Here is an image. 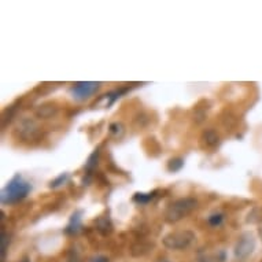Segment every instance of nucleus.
Returning a JSON list of instances; mask_svg holds the SVG:
<instances>
[{
  "label": "nucleus",
  "instance_id": "1",
  "mask_svg": "<svg viewBox=\"0 0 262 262\" xmlns=\"http://www.w3.org/2000/svg\"><path fill=\"white\" fill-rule=\"evenodd\" d=\"M30 189H32V185L22 176L15 174L2 191L0 201L3 205H13L25 199L30 192Z\"/></svg>",
  "mask_w": 262,
  "mask_h": 262
},
{
  "label": "nucleus",
  "instance_id": "2",
  "mask_svg": "<svg viewBox=\"0 0 262 262\" xmlns=\"http://www.w3.org/2000/svg\"><path fill=\"white\" fill-rule=\"evenodd\" d=\"M198 207V201L193 198H181L170 203L165 213V219L168 223H179L187 215L191 214Z\"/></svg>",
  "mask_w": 262,
  "mask_h": 262
},
{
  "label": "nucleus",
  "instance_id": "3",
  "mask_svg": "<svg viewBox=\"0 0 262 262\" xmlns=\"http://www.w3.org/2000/svg\"><path fill=\"white\" fill-rule=\"evenodd\" d=\"M195 233L191 231H177L163 237V245L170 250H185L195 242Z\"/></svg>",
  "mask_w": 262,
  "mask_h": 262
},
{
  "label": "nucleus",
  "instance_id": "4",
  "mask_svg": "<svg viewBox=\"0 0 262 262\" xmlns=\"http://www.w3.org/2000/svg\"><path fill=\"white\" fill-rule=\"evenodd\" d=\"M255 250V239L251 233L242 235L235 245V258L239 261H246Z\"/></svg>",
  "mask_w": 262,
  "mask_h": 262
},
{
  "label": "nucleus",
  "instance_id": "5",
  "mask_svg": "<svg viewBox=\"0 0 262 262\" xmlns=\"http://www.w3.org/2000/svg\"><path fill=\"white\" fill-rule=\"evenodd\" d=\"M99 85V82L92 81L77 82V84H74V85L70 88V95H72V98L76 100H85L98 91Z\"/></svg>",
  "mask_w": 262,
  "mask_h": 262
},
{
  "label": "nucleus",
  "instance_id": "6",
  "mask_svg": "<svg viewBox=\"0 0 262 262\" xmlns=\"http://www.w3.org/2000/svg\"><path fill=\"white\" fill-rule=\"evenodd\" d=\"M82 213L81 211H76L73 213V215L70 217V221L68 224V227H66V233H70V235H76V233L81 229V217Z\"/></svg>",
  "mask_w": 262,
  "mask_h": 262
},
{
  "label": "nucleus",
  "instance_id": "7",
  "mask_svg": "<svg viewBox=\"0 0 262 262\" xmlns=\"http://www.w3.org/2000/svg\"><path fill=\"white\" fill-rule=\"evenodd\" d=\"M155 193H157V191H152V192H148V193L138 192L134 196V201L135 202L140 203V205H144V203H148L150 201H152V199L155 198Z\"/></svg>",
  "mask_w": 262,
  "mask_h": 262
},
{
  "label": "nucleus",
  "instance_id": "8",
  "mask_svg": "<svg viewBox=\"0 0 262 262\" xmlns=\"http://www.w3.org/2000/svg\"><path fill=\"white\" fill-rule=\"evenodd\" d=\"M183 165H184V161L181 158L170 159L168 163V169L170 172H177V170H180V169L183 168Z\"/></svg>",
  "mask_w": 262,
  "mask_h": 262
},
{
  "label": "nucleus",
  "instance_id": "9",
  "mask_svg": "<svg viewBox=\"0 0 262 262\" xmlns=\"http://www.w3.org/2000/svg\"><path fill=\"white\" fill-rule=\"evenodd\" d=\"M68 179H69V174H68V173H62V174H59V176L56 177L55 180H52L51 183H50V187H51V188H58V187H60L62 184H64V183L68 181Z\"/></svg>",
  "mask_w": 262,
  "mask_h": 262
},
{
  "label": "nucleus",
  "instance_id": "10",
  "mask_svg": "<svg viewBox=\"0 0 262 262\" xmlns=\"http://www.w3.org/2000/svg\"><path fill=\"white\" fill-rule=\"evenodd\" d=\"M205 142L209 144V146H215L217 143H219V136L215 134L214 130H207L206 134H205Z\"/></svg>",
  "mask_w": 262,
  "mask_h": 262
},
{
  "label": "nucleus",
  "instance_id": "11",
  "mask_svg": "<svg viewBox=\"0 0 262 262\" xmlns=\"http://www.w3.org/2000/svg\"><path fill=\"white\" fill-rule=\"evenodd\" d=\"M224 220V215L223 214H213L209 217V224H210L211 227H219V225H221V223H223Z\"/></svg>",
  "mask_w": 262,
  "mask_h": 262
},
{
  "label": "nucleus",
  "instance_id": "12",
  "mask_svg": "<svg viewBox=\"0 0 262 262\" xmlns=\"http://www.w3.org/2000/svg\"><path fill=\"white\" fill-rule=\"evenodd\" d=\"M2 237H3V239H2V243H3V245H2V254H3V258H5L6 250H7V242L10 243V237L7 236L5 232L2 233Z\"/></svg>",
  "mask_w": 262,
  "mask_h": 262
},
{
  "label": "nucleus",
  "instance_id": "13",
  "mask_svg": "<svg viewBox=\"0 0 262 262\" xmlns=\"http://www.w3.org/2000/svg\"><path fill=\"white\" fill-rule=\"evenodd\" d=\"M90 262H110L108 261L107 257H103V255H99V257H95L92 258Z\"/></svg>",
  "mask_w": 262,
  "mask_h": 262
},
{
  "label": "nucleus",
  "instance_id": "14",
  "mask_svg": "<svg viewBox=\"0 0 262 262\" xmlns=\"http://www.w3.org/2000/svg\"><path fill=\"white\" fill-rule=\"evenodd\" d=\"M157 262H170V261H168V259H159V261Z\"/></svg>",
  "mask_w": 262,
  "mask_h": 262
},
{
  "label": "nucleus",
  "instance_id": "15",
  "mask_svg": "<svg viewBox=\"0 0 262 262\" xmlns=\"http://www.w3.org/2000/svg\"><path fill=\"white\" fill-rule=\"evenodd\" d=\"M21 262H29V261H28V259H24V261H21Z\"/></svg>",
  "mask_w": 262,
  "mask_h": 262
},
{
  "label": "nucleus",
  "instance_id": "16",
  "mask_svg": "<svg viewBox=\"0 0 262 262\" xmlns=\"http://www.w3.org/2000/svg\"><path fill=\"white\" fill-rule=\"evenodd\" d=\"M202 262H210V261H202Z\"/></svg>",
  "mask_w": 262,
  "mask_h": 262
}]
</instances>
